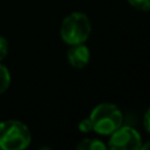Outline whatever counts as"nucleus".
Segmentation results:
<instances>
[{"mask_svg":"<svg viewBox=\"0 0 150 150\" xmlns=\"http://www.w3.org/2000/svg\"><path fill=\"white\" fill-rule=\"evenodd\" d=\"M90 120L93 132L101 136H109L122 125V113L115 104L101 103L92 109Z\"/></svg>","mask_w":150,"mask_h":150,"instance_id":"1","label":"nucleus"},{"mask_svg":"<svg viewBox=\"0 0 150 150\" xmlns=\"http://www.w3.org/2000/svg\"><path fill=\"white\" fill-rule=\"evenodd\" d=\"M32 140L29 128L18 120H5L0 122V149L23 150Z\"/></svg>","mask_w":150,"mask_h":150,"instance_id":"2","label":"nucleus"},{"mask_svg":"<svg viewBox=\"0 0 150 150\" xmlns=\"http://www.w3.org/2000/svg\"><path fill=\"white\" fill-rule=\"evenodd\" d=\"M61 38L67 45L84 44L91 34V21L82 12H73L61 24Z\"/></svg>","mask_w":150,"mask_h":150,"instance_id":"3","label":"nucleus"},{"mask_svg":"<svg viewBox=\"0 0 150 150\" xmlns=\"http://www.w3.org/2000/svg\"><path fill=\"white\" fill-rule=\"evenodd\" d=\"M107 148L112 150H138L141 149V136L134 128L120 127L111 133Z\"/></svg>","mask_w":150,"mask_h":150,"instance_id":"4","label":"nucleus"},{"mask_svg":"<svg viewBox=\"0 0 150 150\" xmlns=\"http://www.w3.org/2000/svg\"><path fill=\"white\" fill-rule=\"evenodd\" d=\"M91 58L90 49L84 44L70 45L67 50V61L74 69H84Z\"/></svg>","mask_w":150,"mask_h":150,"instance_id":"5","label":"nucleus"},{"mask_svg":"<svg viewBox=\"0 0 150 150\" xmlns=\"http://www.w3.org/2000/svg\"><path fill=\"white\" fill-rule=\"evenodd\" d=\"M78 150H105L107 145L98 138H84L82 142L78 144Z\"/></svg>","mask_w":150,"mask_h":150,"instance_id":"6","label":"nucleus"},{"mask_svg":"<svg viewBox=\"0 0 150 150\" xmlns=\"http://www.w3.org/2000/svg\"><path fill=\"white\" fill-rule=\"evenodd\" d=\"M11 84V74L5 66L0 65V95L8 90Z\"/></svg>","mask_w":150,"mask_h":150,"instance_id":"7","label":"nucleus"},{"mask_svg":"<svg viewBox=\"0 0 150 150\" xmlns=\"http://www.w3.org/2000/svg\"><path fill=\"white\" fill-rule=\"evenodd\" d=\"M128 3L137 11H142V12L150 11V0H128Z\"/></svg>","mask_w":150,"mask_h":150,"instance_id":"8","label":"nucleus"},{"mask_svg":"<svg viewBox=\"0 0 150 150\" xmlns=\"http://www.w3.org/2000/svg\"><path fill=\"white\" fill-rule=\"evenodd\" d=\"M78 129H79V132H82V133H90V132H92V122H91L90 117H87V119H83L82 121L78 124Z\"/></svg>","mask_w":150,"mask_h":150,"instance_id":"9","label":"nucleus"},{"mask_svg":"<svg viewBox=\"0 0 150 150\" xmlns=\"http://www.w3.org/2000/svg\"><path fill=\"white\" fill-rule=\"evenodd\" d=\"M8 54V41L3 36H0V62Z\"/></svg>","mask_w":150,"mask_h":150,"instance_id":"10","label":"nucleus"},{"mask_svg":"<svg viewBox=\"0 0 150 150\" xmlns=\"http://www.w3.org/2000/svg\"><path fill=\"white\" fill-rule=\"evenodd\" d=\"M144 127H145L146 132L150 134V108L145 112V116H144Z\"/></svg>","mask_w":150,"mask_h":150,"instance_id":"11","label":"nucleus"},{"mask_svg":"<svg viewBox=\"0 0 150 150\" xmlns=\"http://www.w3.org/2000/svg\"><path fill=\"white\" fill-rule=\"evenodd\" d=\"M141 149H145V150H150V140L148 141L146 144H144V145H141Z\"/></svg>","mask_w":150,"mask_h":150,"instance_id":"12","label":"nucleus"}]
</instances>
